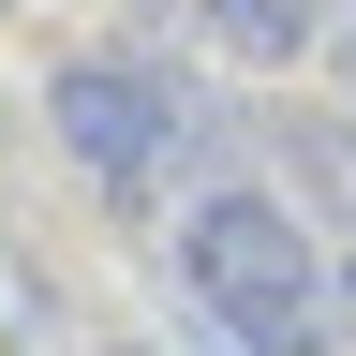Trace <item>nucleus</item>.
<instances>
[{
  "instance_id": "f257e3e1",
  "label": "nucleus",
  "mask_w": 356,
  "mask_h": 356,
  "mask_svg": "<svg viewBox=\"0 0 356 356\" xmlns=\"http://www.w3.org/2000/svg\"><path fill=\"white\" fill-rule=\"evenodd\" d=\"M178 282H193L252 356H327V252L297 238L282 193H208L178 222Z\"/></svg>"
},
{
  "instance_id": "f03ea898",
  "label": "nucleus",
  "mask_w": 356,
  "mask_h": 356,
  "mask_svg": "<svg viewBox=\"0 0 356 356\" xmlns=\"http://www.w3.org/2000/svg\"><path fill=\"white\" fill-rule=\"evenodd\" d=\"M44 119H60V163H89L104 193H134V178L163 163V134H178V89L149 60H60Z\"/></svg>"
},
{
  "instance_id": "7ed1b4c3",
  "label": "nucleus",
  "mask_w": 356,
  "mask_h": 356,
  "mask_svg": "<svg viewBox=\"0 0 356 356\" xmlns=\"http://www.w3.org/2000/svg\"><path fill=\"white\" fill-rule=\"evenodd\" d=\"M193 30L222 44V60H252V74H282L327 44V0H193Z\"/></svg>"
},
{
  "instance_id": "20e7f679",
  "label": "nucleus",
  "mask_w": 356,
  "mask_h": 356,
  "mask_svg": "<svg viewBox=\"0 0 356 356\" xmlns=\"http://www.w3.org/2000/svg\"><path fill=\"white\" fill-rule=\"evenodd\" d=\"M0 327H30V252L0 238Z\"/></svg>"
},
{
  "instance_id": "39448f33",
  "label": "nucleus",
  "mask_w": 356,
  "mask_h": 356,
  "mask_svg": "<svg viewBox=\"0 0 356 356\" xmlns=\"http://www.w3.org/2000/svg\"><path fill=\"white\" fill-rule=\"evenodd\" d=\"M104 356H149V341H104Z\"/></svg>"
},
{
  "instance_id": "423d86ee",
  "label": "nucleus",
  "mask_w": 356,
  "mask_h": 356,
  "mask_svg": "<svg viewBox=\"0 0 356 356\" xmlns=\"http://www.w3.org/2000/svg\"><path fill=\"white\" fill-rule=\"evenodd\" d=\"M0 15H15V0H0Z\"/></svg>"
},
{
  "instance_id": "0eeeda50",
  "label": "nucleus",
  "mask_w": 356,
  "mask_h": 356,
  "mask_svg": "<svg viewBox=\"0 0 356 356\" xmlns=\"http://www.w3.org/2000/svg\"><path fill=\"white\" fill-rule=\"evenodd\" d=\"M341 60H356V44H341Z\"/></svg>"
}]
</instances>
